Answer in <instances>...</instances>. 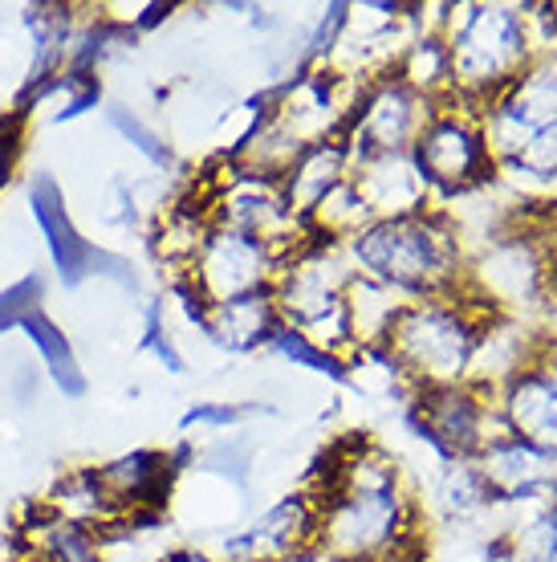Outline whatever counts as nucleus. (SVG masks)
<instances>
[{
    "instance_id": "obj_29",
    "label": "nucleus",
    "mask_w": 557,
    "mask_h": 562,
    "mask_svg": "<svg viewBox=\"0 0 557 562\" xmlns=\"http://www.w3.org/2000/svg\"><path fill=\"white\" fill-rule=\"evenodd\" d=\"M269 351L277 355V359H285V363L302 367V371H314V375H326V380H334V383L350 380V359L321 351L318 342H309L306 335H297L289 326H281L277 335H273Z\"/></svg>"
},
{
    "instance_id": "obj_7",
    "label": "nucleus",
    "mask_w": 557,
    "mask_h": 562,
    "mask_svg": "<svg viewBox=\"0 0 557 562\" xmlns=\"http://www.w3.org/2000/svg\"><path fill=\"white\" fill-rule=\"evenodd\" d=\"M419 171L423 180L432 183V192L440 204L447 200L473 196L488 183H497V164L485 147V135H480V119H476L473 106L447 99L432 111V119L423 123L416 147Z\"/></svg>"
},
{
    "instance_id": "obj_11",
    "label": "nucleus",
    "mask_w": 557,
    "mask_h": 562,
    "mask_svg": "<svg viewBox=\"0 0 557 562\" xmlns=\"http://www.w3.org/2000/svg\"><path fill=\"white\" fill-rule=\"evenodd\" d=\"M435 102L416 94L407 82H399L395 74H378L371 82H363L350 123L342 131V143L350 151V164L363 155H383V151H411L419 139L423 123L432 119Z\"/></svg>"
},
{
    "instance_id": "obj_34",
    "label": "nucleus",
    "mask_w": 557,
    "mask_h": 562,
    "mask_svg": "<svg viewBox=\"0 0 557 562\" xmlns=\"http://www.w3.org/2000/svg\"><path fill=\"white\" fill-rule=\"evenodd\" d=\"M143 351H151L168 375H183V371H187V359L180 355V347H175V338H171V330H168L163 302H151L147 314H143Z\"/></svg>"
},
{
    "instance_id": "obj_14",
    "label": "nucleus",
    "mask_w": 557,
    "mask_h": 562,
    "mask_svg": "<svg viewBox=\"0 0 557 562\" xmlns=\"http://www.w3.org/2000/svg\"><path fill=\"white\" fill-rule=\"evenodd\" d=\"M350 183L359 188L371 221H399V216H419V212L435 209L432 183L423 180L416 155L411 151H383L363 155L350 168Z\"/></svg>"
},
{
    "instance_id": "obj_31",
    "label": "nucleus",
    "mask_w": 557,
    "mask_h": 562,
    "mask_svg": "<svg viewBox=\"0 0 557 562\" xmlns=\"http://www.w3.org/2000/svg\"><path fill=\"white\" fill-rule=\"evenodd\" d=\"M106 123H111V131L118 135V139L130 147V151H139L151 168H171V147L163 143V135L151 127V123H143L139 114L130 111V106H123V102H114V106H106Z\"/></svg>"
},
{
    "instance_id": "obj_20",
    "label": "nucleus",
    "mask_w": 557,
    "mask_h": 562,
    "mask_svg": "<svg viewBox=\"0 0 557 562\" xmlns=\"http://www.w3.org/2000/svg\"><path fill=\"white\" fill-rule=\"evenodd\" d=\"M200 330H204L220 351L252 355V351H269L273 335L281 330V318H277V306H273V294L261 290V294L232 297V302L208 306Z\"/></svg>"
},
{
    "instance_id": "obj_6",
    "label": "nucleus",
    "mask_w": 557,
    "mask_h": 562,
    "mask_svg": "<svg viewBox=\"0 0 557 562\" xmlns=\"http://www.w3.org/2000/svg\"><path fill=\"white\" fill-rule=\"evenodd\" d=\"M354 281L346 245L321 240L309 233L302 245H293L281 257V269L273 278V306L281 326H289L321 351L354 359V342L346 330V290Z\"/></svg>"
},
{
    "instance_id": "obj_18",
    "label": "nucleus",
    "mask_w": 557,
    "mask_h": 562,
    "mask_svg": "<svg viewBox=\"0 0 557 562\" xmlns=\"http://www.w3.org/2000/svg\"><path fill=\"white\" fill-rule=\"evenodd\" d=\"M542 355V330L530 323H516V318H501L492 314L476 338L473 367H468V383L497 392L501 383H509L521 367L537 363Z\"/></svg>"
},
{
    "instance_id": "obj_2",
    "label": "nucleus",
    "mask_w": 557,
    "mask_h": 562,
    "mask_svg": "<svg viewBox=\"0 0 557 562\" xmlns=\"http://www.w3.org/2000/svg\"><path fill=\"white\" fill-rule=\"evenodd\" d=\"M346 254L359 278L378 281L403 297L461 294L468 278V249L444 204L419 216L371 221L346 240Z\"/></svg>"
},
{
    "instance_id": "obj_25",
    "label": "nucleus",
    "mask_w": 557,
    "mask_h": 562,
    "mask_svg": "<svg viewBox=\"0 0 557 562\" xmlns=\"http://www.w3.org/2000/svg\"><path fill=\"white\" fill-rule=\"evenodd\" d=\"M504 111L516 114V123L530 131H542L557 123V54H537L516 74V82L497 94Z\"/></svg>"
},
{
    "instance_id": "obj_33",
    "label": "nucleus",
    "mask_w": 557,
    "mask_h": 562,
    "mask_svg": "<svg viewBox=\"0 0 557 562\" xmlns=\"http://www.w3.org/2000/svg\"><path fill=\"white\" fill-rule=\"evenodd\" d=\"M37 310H45V278L42 273H25V278L13 281L9 290H0V338L21 330Z\"/></svg>"
},
{
    "instance_id": "obj_32",
    "label": "nucleus",
    "mask_w": 557,
    "mask_h": 562,
    "mask_svg": "<svg viewBox=\"0 0 557 562\" xmlns=\"http://www.w3.org/2000/svg\"><path fill=\"white\" fill-rule=\"evenodd\" d=\"M444 477H440V502H444L447 514H456V518H473L480 509L492 506V497L485 493L480 477H476V469L468 461H444Z\"/></svg>"
},
{
    "instance_id": "obj_5",
    "label": "nucleus",
    "mask_w": 557,
    "mask_h": 562,
    "mask_svg": "<svg viewBox=\"0 0 557 562\" xmlns=\"http://www.w3.org/2000/svg\"><path fill=\"white\" fill-rule=\"evenodd\" d=\"M464 290L492 314L542 330L545 310L557 294L554 216H545L537 225H525L516 216L497 237L480 240V249L468 254Z\"/></svg>"
},
{
    "instance_id": "obj_24",
    "label": "nucleus",
    "mask_w": 557,
    "mask_h": 562,
    "mask_svg": "<svg viewBox=\"0 0 557 562\" xmlns=\"http://www.w3.org/2000/svg\"><path fill=\"white\" fill-rule=\"evenodd\" d=\"M16 547L37 562H106L102 538L90 535V530H78L70 521H57L42 506L33 509L25 526L16 530Z\"/></svg>"
},
{
    "instance_id": "obj_21",
    "label": "nucleus",
    "mask_w": 557,
    "mask_h": 562,
    "mask_svg": "<svg viewBox=\"0 0 557 562\" xmlns=\"http://www.w3.org/2000/svg\"><path fill=\"white\" fill-rule=\"evenodd\" d=\"M350 168H354V164H350V151L342 139H326V143L302 147V155H297L289 164V171L281 176V188H285L289 209L306 221L309 212L318 209L338 183L350 180Z\"/></svg>"
},
{
    "instance_id": "obj_3",
    "label": "nucleus",
    "mask_w": 557,
    "mask_h": 562,
    "mask_svg": "<svg viewBox=\"0 0 557 562\" xmlns=\"http://www.w3.org/2000/svg\"><path fill=\"white\" fill-rule=\"evenodd\" d=\"M440 37L452 66V99L480 111L533 61V42L521 4H444Z\"/></svg>"
},
{
    "instance_id": "obj_22",
    "label": "nucleus",
    "mask_w": 557,
    "mask_h": 562,
    "mask_svg": "<svg viewBox=\"0 0 557 562\" xmlns=\"http://www.w3.org/2000/svg\"><path fill=\"white\" fill-rule=\"evenodd\" d=\"M208 228H212V216H208V204H204L200 192L187 200H175V204L163 209L159 225H155L151 249H155V257H159V266L168 269L171 281L187 278V269H192L200 245H204V237H208Z\"/></svg>"
},
{
    "instance_id": "obj_16",
    "label": "nucleus",
    "mask_w": 557,
    "mask_h": 562,
    "mask_svg": "<svg viewBox=\"0 0 557 562\" xmlns=\"http://www.w3.org/2000/svg\"><path fill=\"white\" fill-rule=\"evenodd\" d=\"M29 212H33V225L42 228L45 254L54 261V273L61 278V285L78 290L82 281L94 278L98 245H90L78 233L70 209H66V192L49 171H37L29 183Z\"/></svg>"
},
{
    "instance_id": "obj_30",
    "label": "nucleus",
    "mask_w": 557,
    "mask_h": 562,
    "mask_svg": "<svg viewBox=\"0 0 557 562\" xmlns=\"http://www.w3.org/2000/svg\"><path fill=\"white\" fill-rule=\"evenodd\" d=\"M501 550L509 554V562H557V514L554 509L533 514L525 526H516L504 538Z\"/></svg>"
},
{
    "instance_id": "obj_35",
    "label": "nucleus",
    "mask_w": 557,
    "mask_h": 562,
    "mask_svg": "<svg viewBox=\"0 0 557 562\" xmlns=\"http://www.w3.org/2000/svg\"><path fill=\"white\" fill-rule=\"evenodd\" d=\"M240 416H245L240 404H195V408L183 412L180 428L183 432H192V428H200V432H228L232 424H240Z\"/></svg>"
},
{
    "instance_id": "obj_23",
    "label": "nucleus",
    "mask_w": 557,
    "mask_h": 562,
    "mask_svg": "<svg viewBox=\"0 0 557 562\" xmlns=\"http://www.w3.org/2000/svg\"><path fill=\"white\" fill-rule=\"evenodd\" d=\"M407 302H411V297L395 294L387 285H378V281L354 273V281H350V290H346V330H350V342H354V355L383 351L390 326L403 314Z\"/></svg>"
},
{
    "instance_id": "obj_8",
    "label": "nucleus",
    "mask_w": 557,
    "mask_h": 562,
    "mask_svg": "<svg viewBox=\"0 0 557 562\" xmlns=\"http://www.w3.org/2000/svg\"><path fill=\"white\" fill-rule=\"evenodd\" d=\"M200 196L208 204L212 225L240 228L249 237L269 240L281 254H289L293 245H302L309 237L306 221L289 209L281 180L240 168L237 159H220L216 171L200 188Z\"/></svg>"
},
{
    "instance_id": "obj_26",
    "label": "nucleus",
    "mask_w": 557,
    "mask_h": 562,
    "mask_svg": "<svg viewBox=\"0 0 557 562\" xmlns=\"http://www.w3.org/2000/svg\"><path fill=\"white\" fill-rule=\"evenodd\" d=\"M21 335L29 338V347L37 351V359H42L45 375L54 380V387L61 395H70V400H78V395H86V371H82V359H78V351H73L70 335L61 330V326L45 314V310H37L33 318H29L25 326H21Z\"/></svg>"
},
{
    "instance_id": "obj_12",
    "label": "nucleus",
    "mask_w": 557,
    "mask_h": 562,
    "mask_svg": "<svg viewBox=\"0 0 557 562\" xmlns=\"http://www.w3.org/2000/svg\"><path fill=\"white\" fill-rule=\"evenodd\" d=\"M318 542V502L306 490H293L265 506L249 526L220 538V562H285L289 554Z\"/></svg>"
},
{
    "instance_id": "obj_37",
    "label": "nucleus",
    "mask_w": 557,
    "mask_h": 562,
    "mask_svg": "<svg viewBox=\"0 0 557 562\" xmlns=\"http://www.w3.org/2000/svg\"><path fill=\"white\" fill-rule=\"evenodd\" d=\"M159 562H220L212 550H195V547H183V550H171L168 559H159Z\"/></svg>"
},
{
    "instance_id": "obj_19",
    "label": "nucleus",
    "mask_w": 557,
    "mask_h": 562,
    "mask_svg": "<svg viewBox=\"0 0 557 562\" xmlns=\"http://www.w3.org/2000/svg\"><path fill=\"white\" fill-rule=\"evenodd\" d=\"M42 509L45 514H54L57 521H70V526H78V530H90V535H98L102 542H106L114 530H123L126 526V518L111 502V493H106V485H102L94 464L66 469V473L49 485Z\"/></svg>"
},
{
    "instance_id": "obj_27",
    "label": "nucleus",
    "mask_w": 557,
    "mask_h": 562,
    "mask_svg": "<svg viewBox=\"0 0 557 562\" xmlns=\"http://www.w3.org/2000/svg\"><path fill=\"white\" fill-rule=\"evenodd\" d=\"M366 225H371V212H366L359 188H354L350 180L338 183L334 192L306 216V228L314 233V237L338 240V245H346V240L354 237V233H363Z\"/></svg>"
},
{
    "instance_id": "obj_13",
    "label": "nucleus",
    "mask_w": 557,
    "mask_h": 562,
    "mask_svg": "<svg viewBox=\"0 0 557 562\" xmlns=\"http://www.w3.org/2000/svg\"><path fill=\"white\" fill-rule=\"evenodd\" d=\"M468 464L476 469L492 506H530V502L549 506L557 502V457L533 449L530 440L513 432L497 436Z\"/></svg>"
},
{
    "instance_id": "obj_17",
    "label": "nucleus",
    "mask_w": 557,
    "mask_h": 562,
    "mask_svg": "<svg viewBox=\"0 0 557 562\" xmlns=\"http://www.w3.org/2000/svg\"><path fill=\"white\" fill-rule=\"evenodd\" d=\"M497 412L504 432L530 440L533 449L557 457V383L542 363L521 367L513 380L497 387Z\"/></svg>"
},
{
    "instance_id": "obj_1",
    "label": "nucleus",
    "mask_w": 557,
    "mask_h": 562,
    "mask_svg": "<svg viewBox=\"0 0 557 562\" xmlns=\"http://www.w3.org/2000/svg\"><path fill=\"white\" fill-rule=\"evenodd\" d=\"M302 490L318 502V547L338 562H423V509L378 440L334 445Z\"/></svg>"
},
{
    "instance_id": "obj_36",
    "label": "nucleus",
    "mask_w": 557,
    "mask_h": 562,
    "mask_svg": "<svg viewBox=\"0 0 557 562\" xmlns=\"http://www.w3.org/2000/svg\"><path fill=\"white\" fill-rule=\"evenodd\" d=\"M21 151H25V119L16 114L9 123H0V192L16 180L21 171Z\"/></svg>"
},
{
    "instance_id": "obj_15",
    "label": "nucleus",
    "mask_w": 557,
    "mask_h": 562,
    "mask_svg": "<svg viewBox=\"0 0 557 562\" xmlns=\"http://www.w3.org/2000/svg\"><path fill=\"white\" fill-rule=\"evenodd\" d=\"M111 502L118 506V514L126 518V526H135L147 514H159L168 506L171 490H175V477H180V457L159 449H130L123 457H111V461L94 464Z\"/></svg>"
},
{
    "instance_id": "obj_10",
    "label": "nucleus",
    "mask_w": 557,
    "mask_h": 562,
    "mask_svg": "<svg viewBox=\"0 0 557 562\" xmlns=\"http://www.w3.org/2000/svg\"><path fill=\"white\" fill-rule=\"evenodd\" d=\"M281 257L285 254L273 249L269 240L249 237V233L228 225H212L183 281L192 285L204 306H220V302H232V297L273 290Z\"/></svg>"
},
{
    "instance_id": "obj_9",
    "label": "nucleus",
    "mask_w": 557,
    "mask_h": 562,
    "mask_svg": "<svg viewBox=\"0 0 557 562\" xmlns=\"http://www.w3.org/2000/svg\"><path fill=\"white\" fill-rule=\"evenodd\" d=\"M411 428L444 461H473L485 445L504 436L497 395L476 383L411 392Z\"/></svg>"
},
{
    "instance_id": "obj_28",
    "label": "nucleus",
    "mask_w": 557,
    "mask_h": 562,
    "mask_svg": "<svg viewBox=\"0 0 557 562\" xmlns=\"http://www.w3.org/2000/svg\"><path fill=\"white\" fill-rule=\"evenodd\" d=\"M557 176V123L549 127L533 131L530 143H525V151L516 155V164H509L504 171H497V180L513 183L516 192H525V196H542L545 183Z\"/></svg>"
},
{
    "instance_id": "obj_40",
    "label": "nucleus",
    "mask_w": 557,
    "mask_h": 562,
    "mask_svg": "<svg viewBox=\"0 0 557 562\" xmlns=\"http://www.w3.org/2000/svg\"><path fill=\"white\" fill-rule=\"evenodd\" d=\"M537 200H542V209H549V212L557 216V176H554L549 183H545V192H542Z\"/></svg>"
},
{
    "instance_id": "obj_39",
    "label": "nucleus",
    "mask_w": 557,
    "mask_h": 562,
    "mask_svg": "<svg viewBox=\"0 0 557 562\" xmlns=\"http://www.w3.org/2000/svg\"><path fill=\"white\" fill-rule=\"evenodd\" d=\"M537 363H542L545 371H549V380L557 383V342H545L542 338V355H537Z\"/></svg>"
},
{
    "instance_id": "obj_38",
    "label": "nucleus",
    "mask_w": 557,
    "mask_h": 562,
    "mask_svg": "<svg viewBox=\"0 0 557 562\" xmlns=\"http://www.w3.org/2000/svg\"><path fill=\"white\" fill-rule=\"evenodd\" d=\"M285 562H338V559H334V554H330L326 547H318V542H314V547H306V550H297V554H289Z\"/></svg>"
},
{
    "instance_id": "obj_4",
    "label": "nucleus",
    "mask_w": 557,
    "mask_h": 562,
    "mask_svg": "<svg viewBox=\"0 0 557 562\" xmlns=\"http://www.w3.org/2000/svg\"><path fill=\"white\" fill-rule=\"evenodd\" d=\"M492 318L468 290L440 297H411L387 335V359L411 392L468 383L476 338Z\"/></svg>"
}]
</instances>
